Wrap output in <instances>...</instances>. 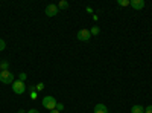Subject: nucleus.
Masks as SVG:
<instances>
[{"label": "nucleus", "mask_w": 152, "mask_h": 113, "mask_svg": "<svg viewBox=\"0 0 152 113\" xmlns=\"http://www.w3.org/2000/svg\"><path fill=\"white\" fill-rule=\"evenodd\" d=\"M43 89H44V84H43V83H38V84L35 86V90H37V92H41Z\"/></svg>", "instance_id": "nucleus-13"}, {"label": "nucleus", "mask_w": 152, "mask_h": 113, "mask_svg": "<svg viewBox=\"0 0 152 113\" xmlns=\"http://www.w3.org/2000/svg\"><path fill=\"white\" fill-rule=\"evenodd\" d=\"M50 113H59V110H56V109L55 110H50Z\"/></svg>", "instance_id": "nucleus-20"}, {"label": "nucleus", "mask_w": 152, "mask_h": 113, "mask_svg": "<svg viewBox=\"0 0 152 113\" xmlns=\"http://www.w3.org/2000/svg\"><path fill=\"white\" fill-rule=\"evenodd\" d=\"M28 113H40V110H37V109H31V110H28Z\"/></svg>", "instance_id": "nucleus-19"}, {"label": "nucleus", "mask_w": 152, "mask_h": 113, "mask_svg": "<svg viewBox=\"0 0 152 113\" xmlns=\"http://www.w3.org/2000/svg\"><path fill=\"white\" fill-rule=\"evenodd\" d=\"M8 67H9L8 61H2V63H0V70H8Z\"/></svg>", "instance_id": "nucleus-10"}, {"label": "nucleus", "mask_w": 152, "mask_h": 113, "mask_svg": "<svg viewBox=\"0 0 152 113\" xmlns=\"http://www.w3.org/2000/svg\"><path fill=\"white\" fill-rule=\"evenodd\" d=\"M131 113H145V107L137 104V106H132L131 107Z\"/></svg>", "instance_id": "nucleus-8"}, {"label": "nucleus", "mask_w": 152, "mask_h": 113, "mask_svg": "<svg viewBox=\"0 0 152 113\" xmlns=\"http://www.w3.org/2000/svg\"><path fill=\"white\" fill-rule=\"evenodd\" d=\"M129 5H131L135 11H140V9L145 8V0H131Z\"/></svg>", "instance_id": "nucleus-6"}, {"label": "nucleus", "mask_w": 152, "mask_h": 113, "mask_svg": "<svg viewBox=\"0 0 152 113\" xmlns=\"http://www.w3.org/2000/svg\"><path fill=\"white\" fill-rule=\"evenodd\" d=\"M76 38H78L79 41H88L91 38V34H90L88 29H81V31H78V34H76Z\"/></svg>", "instance_id": "nucleus-4"}, {"label": "nucleus", "mask_w": 152, "mask_h": 113, "mask_svg": "<svg viewBox=\"0 0 152 113\" xmlns=\"http://www.w3.org/2000/svg\"><path fill=\"white\" fill-rule=\"evenodd\" d=\"M5 47H6V43H5V40H2V38H0V51H3Z\"/></svg>", "instance_id": "nucleus-16"}, {"label": "nucleus", "mask_w": 152, "mask_h": 113, "mask_svg": "<svg viewBox=\"0 0 152 113\" xmlns=\"http://www.w3.org/2000/svg\"><path fill=\"white\" fill-rule=\"evenodd\" d=\"M0 81L3 84H12L14 83V73L9 70H0Z\"/></svg>", "instance_id": "nucleus-3"}, {"label": "nucleus", "mask_w": 152, "mask_h": 113, "mask_svg": "<svg viewBox=\"0 0 152 113\" xmlns=\"http://www.w3.org/2000/svg\"><path fill=\"white\" fill-rule=\"evenodd\" d=\"M145 113H152V106H148V107L145 109Z\"/></svg>", "instance_id": "nucleus-18"}, {"label": "nucleus", "mask_w": 152, "mask_h": 113, "mask_svg": "<svg viewBox=\"0 0 152 113\" xmlns=\"http://www.w3.org/2000/svg\"><path fill=\"white\" fill-rule=\"evenodd\" d=\"M17 113H24V110H18V112H17Z\"/></svg>", "instance_id": "nucleus-21"}, {"label": "nucleus", "mask_w": 152, "mask_h": 113, "mask_svg": "<svg viewBox=\"0 0 152 113\" xmlns=\"http://www.w3.org/2000/svg\"><path fill=\"white\" fill-rule=\"evenodd\" d=\"M44 12H46L47 17H55L58 12H59V8H58L56 5H53V3H50V5L46 6V11H44Z\"/></svg>", "instance_id": "nucleus-5"}, {"label": "nucleus", "mask_w": 152, "mask_h": 113, "mask_svg": "<svg viewBox=\"0 0 152 113\" xmlns=\"http://www.w3.org/2000/svg\"><path fill=\"white\" fill-rule=\"evenodd\" d=\"M12 92L17 93V95H23L24 92H26V84H24L23 81H20V80H15L14 83H12Z\"/></svg>", "instance_id": "nucleus-2"}, {"label": "nucleus", "mask_w": 152, "mask_h": 113, "mask_svg": "<svg viewBox=\"0 0 152 113\" xmlns=\"http://www.w3.org/2000/svg\"><path fill=\"white\" fill-rule=\"evenodd\" d=\"M94 113H108V109L105 104H96L94 106Z\"/></svg>", "instance_id": "nucleus-7"}, {"label": "nucleus", "mask_w": 152, "mask_h": 113, "mask_svg": "<svg viewBox=\"0 0 152 113\" xmlns=\"http://www.w3.org/2000/svg\"><path fill=\"white\" fill-rule=\"evenodd\" d=\"M58 8H61V9H67V8H69V2H66V0H61L59 5H58Z\"/></svg>", "instance_id": "nucleus-9"}, {"label": "nucleus", "mask_w": 152, "mask_h": 113, "mask_svg": "<svg viewBox=\"0 0 152 113\" xmlns=\"http://www.w3.org/2000/svg\"><path fill=\"white\" fill-rule=\"evenodd\" d=\"M31 90H32L31 92V99H37V90H35V87H32Z\"/></svg>", "instance_id": "nucleus-14"}, {"label": "nucleus", "mask_w": 152, "mask_h": 113, "mask_svg": "<svg viewBox=\"0 0 152 113\" xmlns=\"http://www.w3.org/2000/svg\"><path fill=\"white\" fill-rule=\"evenodd\" d=\"M99 32H100V31H99V26H93V28L90 29V34H91V35H97Z\"/></svg>", "instance_id": "nucleus-11"}, {"label": "nucleus", "mask_w": 152, "mask_h": 113, "mask_svg": "<svg viewBox=\"0 0 152 113\" xmlns=\"http://www.w3.org/2000/svg\"><path fill=\"white\" fill-rule=\"evenodd\" d=\"M18 80H20V81H23V83H24V81H26V73H24V72H21V73H20V75H18Z\"/></svg>", "instance_id": "nucleus-15"}, {"label": "nucleus", "mask_w": 152, "mask_h": 113, "mask_svg": "<svg viewBox=\"0 0 152 113\" xmlns=\"http://www.w3.org/2000/svg\"><path fill=\"white\" fill-rule=\"evenodd\" d=\"M56 110H59V112H61V110H64V104L58 103V104H56Z\"/></svg>", "instance_id": "nucleus-17"}, {"label": "nucleus", "mask_w": 152, "mask_h": 113, "mask_svg": "<svg viewBox=\"0 0 152 113\" xmlns=\"http://www.w3.org/2000/svg\"><path fill=\"white\" fill-rule=\"evenodd\" d=\"M41 104H43V107H44V109H47V110H55V109H56L58 101H56V98L47 95V96H44V98H43Z\"/></svg>", "instance_id": "nucleus-1"}, {"label": "nucleus", "mask_w": 152, "mask_h": 113, "mask_svg": "<svg viewBox=\"0 0 152 113\" xmlns=\"http://www.w3.org/2000/svg\"><path fill=\"white\" fill-rule=\"evenodd\" d=\"M119 6H129V0H119Z\"/></svg>", "instance_id": "nucleus-12"}]
</instances>
